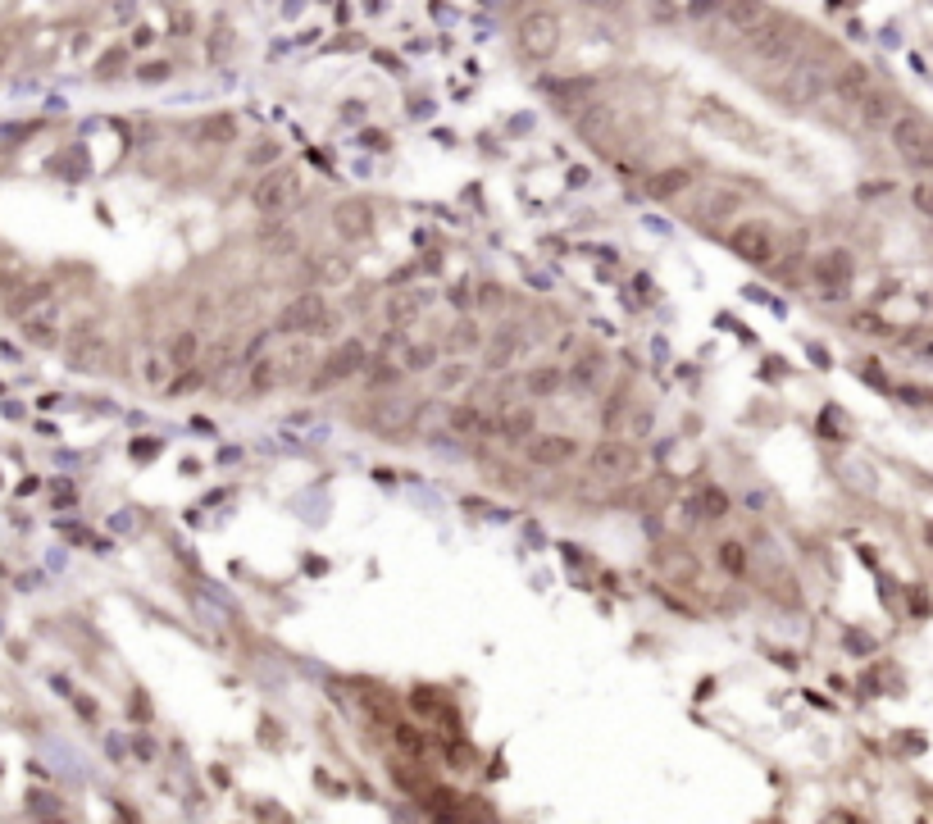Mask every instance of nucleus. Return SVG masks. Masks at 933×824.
<instances>
[{"mask_svg":"<svg viewBox=\"0 0 933 824\" xmlns=\"http://www.w3.org/2000/svg\"><path fill=\"white\" fill-rule=\"evenodd\" d=\"M747 60H756L760 69H788L801 51H806V28L797 19H760L747 36Z\"/></svg>","mask_w":933,"mask_h":824,"instance_id":"obj_1","label":"nucleus"},{"mask_svg":"<svg viewBox=\"0 0 933 824\" xmlns=\"http://www.w3.org/2000/svg\"><path fill=\"white\" fill-rule=\"evenodd\" d=\"M833 69H838V60H829V55H806V51H801V55L784 69V83L774 87V96H779V105L806 109V105H815V101L829 96Z\"/></svg>","mask_w":933,"mask_h":824,"instance_id":"obj_2","label":"nucleus"},{"mask_svg":"<svg viewBox=\"0 0 933 824\" xmlns=\"http://www.w3.org/2000/svg\"><path fill=\"white\" fill-rule=\"evenodd\" d=\"M888 128H892V150H897V160L911 174H924L929 160H933V124L920 109H897Z\"/></svg>","mask_w":933,"mask_h":824,"instance_id":"obj_3","label":"nucleus"},{"mask_svg":"<svg viewBox=\"0 0 933 824\" xmlns=\"http://www.w3.org/2000/svg\"><path fill=\"white\" fill-rule=\"evenodd\" d=\"M588 474L606 488H619V483H633L642 474V451L633 442H619V438H606L588 451Z\"/></svg>","mask_w":933,"mask_h":824,"instance_id":"obj_4","label":"nucleus"},{"mask_svg":"<svg viewBox=\"0 0 933 824\" xmlns=\"http://www.w3.org/2000/svg\"><path fill=\"white\" fill-rule=\"evenodd\" d=\"M560 36H565V28H560V19H556L551 10H533V14H524L519 28H515V46H519L524 60L542 64V60H551V55L560 51Z\"/></svg>","mask_w":933,"mask_h":824,"instance_id":"obj_5","label":"nucleus"},{"mask_svg":"<svg viewBox=\"0 0 933 824\" xmlns=\"http://www.w3.org/2000/svg\"><path fill=\"white\" fill-rule=\"evenodd\" d=\"M728 246L737 260H747V264H774L784 251V238H779V228L765 223V219H747V223H737L728 232Z\"/></svg>","mask_w":933,"mask_h":824,"instance_id":"obj_6","label":"nucleus"},{"mask_svg":"<svg viewBox=\"0 0 933 824\" xmlns=\"http://www.w3.org/2000/svg\"><path fill=\"white\" fill-rule=\"evenodd\" d=\"M692 196H688V219L692 223H702V228H720V223H728L737 210H743V196L737 191H728V187H688Z\"/></svg>","mask_w":933,"mask_h":824,"instance_id":"obj_7","label":"nucleus"},{"mask_svg":"<svg viewBox=\"0 0 933 824\" xmlns=\"http://www.w3.org/2000/svg\"><path fill=\"white\" fill-rule=\"evenodd\" d=\"M696 124H706L715 137H724L733 146H765L760 141V128L752 119H743L737 109H728L724 101H702V105H696Z\"/></svg>","mask_w":933,"mask_h":824,"instance_id":"obj_8","label":"nucleus"},{"mask_svg":"<svg viewBox=\"0 0 933 824\" xmlns=\"http://www.w3.org/2000/svg\"><path fill=\"white\" fill-rule=\"evenodd\" d=\"M296 196H301V174L296 169H269L260 182H255V191H251V201H255V210L264 214V219H274V214H283V210H292L296 206Z\"/></svg>","mask_w":933,"mask_h":824,"instance_id":"obj_9","label":"nucleus"},{"mask_svg":"<svg viewBox=\"0 0 933 824\" xmlns=\"http://www.w3.org/2000/svg\"><path fill=\"white\" fill-rule=\"evenodd\" d=\"M414 415H419V401L414 397H401V392H387V397H374V406H369V428L374 433H382V438H401L406 428L414 424Z\"/></svg>","mask_w":933,"mask_h":824,"instance_id":"obj_10","label":"nucleus"},{"mask_svg":"<svg viewBox=\"0 0 933 824\" xmlns=\"http://www.w3.org/2000/svg\"><path fill=\"white\" fill-rule=\"evenodd\" d=\"M706 19H711V28H720V36H747L765 19V5L760 0H720Z\"/></svg>","mask_w":933,"mask_h":824,"instance_id":"obj_11","label":"nucleus"},{"mask_svg":"<svg viewBox=\"0 0 933 824\" xmlns=\"http://www.w3.org/2000/svg\"><path fill=\"white\" fill-rule=\"evenodd\" d=\"M369 369V346L365 342H337L328 356H324V374H319V383H346V378H356V374H365Z\"/></svg>","mask_w":933,"mask_h":824,"instance_id":"obj_12","label":"nucleus"},{"mask_svg":"<svg viewBox=\"0 0 933 824\" xmlns=\"http://www.w3.org/2000/svg\"><path fill=\"white\" fill-rule=\"evenodd\" d=\"M851 105H857V124H861V128H888V124H892V114L902 109V101H897V96L883 92V87H874V83H870L857 101H851Z\"/></svg>","mask_w":933,"mask_h":824,"instance_id":"obj_13","label":"nucleus"},{"mask_svg":"<svg viewBox=\"0 0 933 824\" xmlns=\"http://www.w3.org/2000/svg\"><path fill=\"white\" fill-rule=\"evenodd\" d=\"M324 296L319 292H301L296 301L283 305V315H278V333H292V337H305L310 328H315V319L324 315Z\"/></svg>","mask_w":933,"mask_h":824,"instance_id":"obj_14","label":"nucleus"},{"mask_svg":"<svg viewBox=\"0 0 933 824\" xmlns=\"http://www.w3.org/2000/svg\"><path fill=\"white\" fill-rule=\"evenodd\" d=\"M574 456H578V442L565 438V433H537V438H528V465H537V469H560Z\"/></svg>","mask_w":933,"mask_h":824,"instance_id":"obj_15","label":"nucleus"},{"mask_svg":"<svg viewBox=\"0 0 933 824\" xmlns=\"http://www.w3.org/2000/svg\"><path fill=\"white\" fill-rule=\"evenodd\" d=\"M333 228L342 242H365V238H374V210L365 201H342L333 210Z\"/></svg>","mask_w":933,"mask_h":824,"instance_id":"obj_16","label":"nucleus"},{"mask_svg":"<svg viewBox=\"0 0 933 824\" xmlns=\"http://www.w3.org/2000/svg\"><path fill=\"white\" fill-rule=\"evenodd\" d=\"M429 310V292H392L382 305V324L387 328H414Z\"/></svg>","mask_w":933,"mask_h":824,"instance_id":"obj_17","label":"nucleus"},{"mask_svg":"<svg viewBox=\"0 0 933 824\" xmlns=\"http://www.w3.org/2000/svg\"><path fill=\"white\" fill-rule=\"evenodd\" d=\"M101 365H105V342L92 337L87 324H77L73 337H68V369H77V374H96Z\"/></svg>","mask_w":933,"mask_h":824,"instance_id":"obj_18","label":"nucleus"},{"mask_svg":"<svg viewBox=\"0 0 933 824\" xmlns=\"http://www.w3.org/2000/svg\"><path fill=\"white\" fill-rule=\"evenodd\" d=\"M606 369H610V356H606V351H597V346L578 351L574 365H569V387L592 392V387H601V383H606Z\"/></svg>","mask_w":933,"mask_h":824,"instance_id":"obj_19","label":"nucleus"},{"mask_svg":"<svg viewBox=\"0 0 933 824\" xmlns=\"http://www.w3.org/2000/svg\"><path fill=\"white\" fill-rule=\"evenodd\" d=\"M283 383V365H278V351L274 356H264V351H255V356H246V392L251 397H269Z\"/></svg>","mask_w":933,"mask_h":824,"instance_id":"obj_20","label":"nucleus"},{"mask_svg":"<svg viewBox=\"0 0 933 824\" xmlns=\"http://www.w3.org/2000/svg\"><path fill=\"white\" fill-rule=\"evenodd\" d=\"M874 83V73H870V64H861V60H847V64H838L833 69V83H829V96H838V101H857L865 87Z\"/></svg>","mask_w":933,"mask_h":824,"instance_id":"obj_21","label":"nucleus"},{"mask_svg":"<svg viewBox=\"0 0 933 824\" xmlns=\"http://www.w3.org/2000/svg\"><path fill=\"white\" fill-rule=\"evenodd\" d=\"M533 428H537V415H533V406H505V410L496 415V438H501L505 447H519V442H528V438H533Z\"/></svg>","mask_w":933,"mask_h":824,"instance_id":"obj_22","label":"nucleus"},{"mask_svg":"<svg viewBox=\"0 0 933 824\" xmlns=\"http://www.w3.org/2000/svg\"><path fill=\"white\" fill-rule=\"evenodd\" d=\"M692 182H696V174L683 169V165H674V169H660V174L647 178V196H651V201H679Z\"/></svg>","mask_w":933,"mask_h":824,"instance_id":"obj_23","label":"nucleus"},{"mask_svg":"<svg viewBox=\"0 0 933 824\" xmlns=\"http://www.w3.org/2000/svg\"><path fill=\"white\" fill-rule=\"evenodd\" d=\"M524 356V337H515V333H505V337H496L492 346H487V356H483V365L492 369V374H501V369H511L515 360Z\"/></svg>","mask_w":933,"mask_h":824,"instance_id":"obj_24","label":"nucleus"},{"mask_svg":"<svg viewBox=\"0 0 933 824\" xmlns=\"http://www.w3.org/2000/svg\"><path fill=\"white\" fill-rule=\"evenodd\" d=\"M197 356H201V337L197 333H178L173 342H169V351H165V360H169V369H191L197 365Z\"/></svg>","mask_w":933,"mask_h":824,"instance_id":"obj_25","label":"nucleus"},{"mask_svg":"<svg viewBox=\"0 0 933 824\" xmlns=\"http://www.w3.org/2000/svg\"><path fill=\"white\" fill-rule=\"evenodd\" d=\"M237 137H242V128H237L232 114H210V119H201V141H210V146H228Z\"/></svg>","mask_w":933,"mask_h":824,"instance_id":"obj_26","label":"nucleus"},{"mask_svg":"<svg viewBox=\"0 0 933 824\" xmlns=\"http://www.w3.org/2000/svg\"><path fill=\"white\" fill-rule=\"evenodd\" d=\"M524 387L533 392V397H560V387H565V374H560L556 365H537V369H528Z\"/></svg>","mask_w":933,"mask_h":824,"instance_id":"obj_27","label":"nucleus"},{"mask_svg":"<svg viewBox=\"0 0 933 824\" xmlns=\"http://www.w3.org/2000/svg\"><path fill=\"white\" fill-rule=\"evenodd\" d=\"M688 510H692V515H702V520H720L724 510H728V497L720 488H702V492L688 501Z\"/></svg>","mask_w":933,"mask_h":824,"instance_id":"obj_28","label":"nucleus"},{"mask_svg":"<svg viewBox=\"0 0 933 824\" xmlns=\"http://www.w3.org/2000/svg\"><path fill=\"white\" fill-rule=\"evenodd\" d=\"M438 365V346L433 342H406V356H401V369L406 374H423V369H433Z\"/></svg>","mask_w":933,"mask_h":824,"instance_id":"obj_29","label":"nucleus"},{"mask_svg":"<svg viewBox=\"0 0 933 824\" xmlns=\"http://www.w3.org/2000/svg\"><path fill=\"white\" fill-rule=\"evenodd\" d=\"M260 242H264L269 255H292V251H296V232H292V228H264Z\"/></svg>","mask_w":933,"mask_h":824,"instance_id":"obj_30","label":"nucleus"},{"mask_svg":"<svg viewBox=\"0 0 933 824\" xmlns=\"http://www.w3.org/2000/svg\"><path fill=\"white\" fill-rule=\"evenodd\" d=\"M278 365H283V378H301V374H305V365H310V346H305V342L287 346L283 356H278Z\"/></svg>","mask_w":933,"mask_h":824,"instance_id":"obj_31","label":"nucleus"},{"mask_svg":"<svg viewBox=\"0 0 933 824\" xmlns=\"http://www.w3.org/2000/svg\"><path fill=\"white\" fill-rule=\"evenodd\" d=\"M479 419H483V415H479L474 406H464V410H451V415H446V428H451L455 438H474Z\"/></svg>","mask_w":933,"mask_h":824,"instance_id":"obj_32","label":"nucleus"},{"mask_svg":"<svg viewBox=\"0 0 933 824\" xmlns=\"http://www.w3.org/2000/svg\"><path fill=\"white\" fill-rule=\"evenodd\" d=\"M720 0H665V10L679 14V19H706Z\"/></svg>","mask_w":933,"mask_h":824,"instance_id":"obj_33","label":"nucleus"},{"mask_svg":"<svg viewBox=\"0 0 933 824\" xmlns=\"http://www.w3.org/2000/svg\"><path fill=\"white\" fill-rule=\"evenodd\" d=\"M720 565H724L728 574H747V552H743V542H737V537H728V542L720 546Z\"/></svg>","mask_w":933,"mask_h":824,"instance_id":"obj_34","label":"nucleus"},{"mask_svg":"<svg viewBox=\"0 0 933 824\" xmlns=\"http://www.w3.org/2000/svg\"><path fill=\"white\" fill-rule=\"evenodd\" d=\"M315 269L324 273V283H328V287H346V283H351V269H346L342 260H333V255H328V260H319Z\"/></svg>","mask_w":933,"mask_h":824,"instance_id":"obj_35","label":"nucleus"},{"mask_svg":"<svg viewBox=\"0 0 933 824\" xmlns=\"http://www.w3.org/2000/svg\"><path fill=\"white\" fill-rule=\"evenodd\" d=\"M197 387H201V374H197V365H191V369H182V374L165 387V397H191Z\"/></svg>","mask_w":933,"mask_h":824,"instance_id":"obj_36","label":"nucleus"},{"mask_svg":"<svg viewBox=\"0 0 933 824\" xmlns=\"http://www.w3.org/2000/svg\"><path fill=\"white\" fill-rule=\"evenodd\" d=\"M210 55H214V64H223V60L232 55V28H214V36H210Z\"/></svg>","mask_w":933,"mask_h":824,"instance_id":"obj_37","label":"nucleus"},{"mask_svg":"<svg viewBox=\"0 0 933 824\" xmlns=\"http://www.w3.org/2000/svg\"><path fill=\"white\" fill-rule=\"evenodd\" d=\"M392 733H397V742H401V747H406V752H410L414 761H423V738H419V733H414L410 724H397Z\"/></svg>","mask_w":933,"mask_h":824,"instance_id":"obj_38","label":"nucleus"},{"mask_svg":"<svg viewBox=\"0 0 933 824\" xmlns=\"http://www.w3.org/2000/svg\"><path fill=\"white\" fill-rule=\"evenodd\" d=\"M246 160H251V165H278V141H260V146H251Z\"/></svg>","mask_w":933,"mask_h":824,"instance_id":"obj_39","label":"nucleus"},{"mask_svg":"<svg viewBox=\"0 0 933 824\" xmlns=\"http://www.w3.org/2000/svg\"><path fill=\"white\" fill-rule=\"evenodd\" d=\"M451 342H455V346H464V351H474V346H479V328H474L470 319H464V324H455Z\"/></svg>","mask_w":933,"mask_h":824,"instance_id":"obj_40","label":"nucleus"},{"mask_svg":"<svg viewBox=\"0 0 933 824\" xmlns=\"http://www.w3.org/2000/svg\"><path fill=\"white\" fill-rule=\"evenodd\" d=\"M119 69H124V51H109V55L101 60V77H114Z\"/></svg>","mask_w":933,"mask_h":824,"instance_id":"obj_41","label":"nucleus"},{"mask_svg":"<svg viewBox=\"0 0 933 824\" xmlns=\"http://www.w3.org/2000/svg\"><path fill=\"white\" fill-rule=\"evenodd\" d=\"M629 424H633L629 433H642V438H647V433H651V410H633V419H629Z\"/></svg>","mask_w":933,"mask_h":824,"instance_id":"obj_42","label":"nucleus"},{"mask_svg":"<svg viewBox=\"0 0 933 824\" xmlns=\"http://www.w3.org/2000/svg\"><path fill=\"white\" fill-rule=\"evenodd\" d=\"M470 378V369L464 365H451V369H442V387H455V383H464Z\"/></svg>","mask_w":933,"mask_h":824,"instance_id":"obj_43","label":"nucleus"},{"mask_svg":"<svg viewBox=\"0 0 933 824\" xmlns=\"http://www.w3.org/2000/svg\"><path fill=\"white\" fill-rule=\"evenodd\" d=\"M160 369H165V356H150V360L141 365V374H146L150 383H160Z\"/></svg>","mask_w":933,"mask_h":824,"instance_id":"obj_44","label":"nucleus"},{"mask_svg":"<svg viewBox=\"0 0 933 824\" xmlns=\"http://www.w3.org/2000/svg\"><path fill=\"white\" fill-rule=\"evenodd\" d=\"M915 210H920V214H929V187H924V182L915 187Z\"/></svg>","mask_w":933,"mask_h":824,"instance_id":"obj_45","label":"nucleus"}]
</instances>
